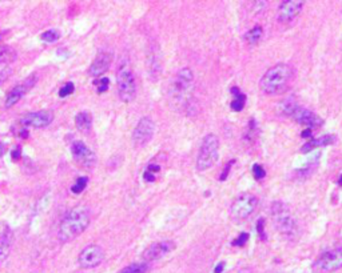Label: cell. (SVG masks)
Masks as SVG:
<instances>
[{
    "instance_id": "484cf974",
    "label": "cell",
    "mask_w": 342,
    "mask_h": 273,
    "mask_svg": "<svg viewBox=\"0 0 342 273\" xmlns=\"http://www.w3.org/2000/svg\"><path fill=\"white\" fill-rule=\"evenodd\" d=\"M59 37H60L59 31H56V29H48V31H44V32L42 33L40 39L46 43H54L56 42V40H59Z\"/></svg>"
},
{
    "instance_id": "44dd1931",
    "label": "cell",
    "mask_w": 342,
    "mask_h": 273,
    "mask_svg": "<svg viewBox=\"0 0 342 273\" xmlns=\"http://www.w3.org/2000/svg\"><path fill=\"white\" fill-rule=\"evenodd\" d=\"M230 91H231V93L234 96V99L230 103V108L235 112L242 111L243 108H245V104H246V95L242 93L238 87H233Z\"/></svg>"
},
{
    "instance_id": "d6a6232c",
    "label": "cell",
    "mask_w": 342,
    "mask_h": 273,
    "mask_svg": "<svg viewBox=\"0 0 342 273\" xmlns=\"http://www.w3.org/2000/svg\"><path fill=\"white\" fill-rule=\"evenodd\" d=\"M257 231L261 237V240H266V233H265V220L259 219L257 221Z\"/></svg>"
},
{
    "instance_id": "5bb4252c",
    "label": "cell",
    "mask_w": 342,
    "mask_h": 273,
    "mask_svg": "<svg viewBox=\"0 0 342 273\" xmlns=\"http://www.w3.org/2000/svg\"><path fill=\"white\" fill-rule=\"evenodd\" d=\"M54 121V112L44 109V111L29 112L20 119V123L24 127L32 128H44Z\"/></svg>"
},
{
    "instance_id": "ac0fdd59",
    "label": "cell",
    "mask_w": 342,
    "mask_h": 273,
    "mask_svg": "<svg viewBox=\"0 0 342 273\" xmlns=\"http://www.w3.org/2000/svg\"><path fill=\"white\" fill-rule=\"evenodd\" d=\"M334 141H336V136H333V135H324V136H320L317 137V139H312V140L306 141V143L301 147V153L312 152V151L320 148V147L333 144Z\"/></svg>"
},
{
    "instance_id": "2e32d148",
    "label": "cell",
    "mask_w": 342,
    "mask_h": 273,
    "mask_svg": "<svg viewBox=\"0 0 342 273\" xmlns=\"http://www.w3.org/2000/svg\"><path fill=\"white\" fill-rule=\"evenodd\" d=\"M292 117L297 121V123H300V124L302 125H306V127H309L310 129L318 128V127H321V125L324 124V120H322L317 113H314L313 111L306 109V108H301L300 105L296 108V111L293 112Z\"/></svg>"
},
{
    "instance_id": "6da1fadb",
    "label": "cell",
    "mask_w": 342,
    "mask_h": 273,
    "mask_svg": "<svg viewBox=\"0 0 342 273\" xmlns=\"http://www.w3.org/2000/svg\"><path fill=\"white\" fill-rule=\"evenodd\" d=\"M91 215L87 208L79 207L68 211L59 224L58 237L62 243H70L80 236L90 225Z\"/></svg>"
},
{
    "instance_id": "ffe728a7",
    "label": "cell",
    "mask_w": 342,
    "mask_h": 273,
    "mask_svg": "<svg viewBox=\"0 0 342 273\" xmlns=\"http://www.w3.org/2000/svg\"><path fill=\"white\" fill-rule=\"evenodd\" d=\"M75 125L78 131L80 132H90L92 128V116L90 112L83 111L79 112L78 115L75 116Z\"/></svg>"
},
{
    "instance_id": "8d00e7d4",
    "label": "cell",
    "mask_w": 342,
    "mask_h": 273,
    "mask_svg": "<svg viewBox=\"0 0 342 273\" xmlns=\"http://www.w3.org/2000/svg\"><path fill=\"white\" fill-rule=\"evenodd\" d=\"M223 267H225V264H223V263L218 264L217 267H215V269H214V273H222V271H223Z\"/></svg>"
},
{
    "instance_id": "d4e9b609",
    "label": "cell",
    "mask_w": 342,
    "mask_h": 273,
    "mask_svg": "<svg viewBox=\"0 0 342 273\" xmlns=\"http://www.w3.org/2000/svg\"><path fill=\"white\" fill-rule=\"evenodd\" d=\"M87 182H88V178H86V176H80V178H78V180L75 182V184L71 186V192L74 194L82 193V192L86 189V186H87Z\"/></svg>"
},
{
    "instance_id": "74e56055",
    "label": "cell",
    "mask_w": 342,
    "mask_h": 273,
    "mask_svg": "<svg viewBox=\"0 0 342 273\" xmlns=\"http://www.w3.org/2000/svg\"><path fill=\"white\" fill-rule=\"evenodd\" d=\"M312 135V129H306V132L302 133V137H309Z\"/></svg>"
},
{
    "instance_id": "603a6c76",
    "label": "cell",
    "mask_w": 342,
    "mask_h": 273,
    "mask_svg": "<svg viewBox=\"0 0 342 273\" xmlns=\"http://www.w3.org/2000/svg\"><path fill=\"white\" fill-rule=\"evenodd\" d=\"M150 269V265L147 263H134L123 269H121L118 273H147Z\"/></svg>"
},
{
    "instance_id": "1f68e13d",
    "label": "cell",
    "mask_w": 342,
    "mask_h": 273,
    "mask_svg": "<svg viewBox=\"0 0 342 273\" xmlns=\"http://www.w3.org/2000/svg\"><path fill=\"white\" fill-rule=\"evenodd\" d=\"M234 163H235V160L227 162V164H226L225 168H223V171H222V175L219 176V180H221V182H225L226 179H227V176H229V174H230V171H231V167L234 166Z\"/></svg>"
},
{
    "instance_id": "836d02e7",
    "label": "cell",
    "mask_w": 342,
    "mask_h": 273,
    "mask_svg": "<svg viewBox=\"0 0 342 273\" xmlns=\"http://www.w3.org/2000/svg\"><path fill=\"white\" fill-rule=\"evenodd\" d=\"M247 240H249V235H247L246 232H243V233H241L238 236L237 240L233 241V245H235V247H243V245L246 244Z\"/></svg>"
},
{
    "instance_id": "4316f807",
    "label": "cell",
    "mask_w": 342,
    "mask_h": 273,
    "mask_svg": "<svg viewBox=\"0 0 342 273\" xmlns=\"http://www.w3.org/2000/svg\"><path fill=\"white\" fill-rule=\"evenodd\" d=\"M13 70L12 67L5 63H0V84L4 83L5 80L8 79L9 76L12 75Z\"/></svg>"
},
{
    "instance_id": "3957f363",
    "label": "cell",
    "mask_w": 342,
    "mask_h": 273,
    "mask_svg": "<svg viewBox=\"0 0 342 273\" xmlns=\"http://www.w3.org/2000/svg\"><path fill=\"white\" fill-rule=\"evenodd\" d=\"M194 93V74L191 68L183 67L180 68L170 84L169 99L172 108L180 109L188 104Z\"/></svg>"
},
{
    "instance_id": "8fae6325",
    "label": "cell",
    "mask_w": 342,
    "mask_h": 273,
    "mask_svg": "<svg viewBox=\"0 0 342 273\" xmlns=\"http://www.w3.org/2000/svg\"><path fill=\"white\" fill-rule=\"evenodd\" d=\"M304 0H284V1H281L278 11H277V19L280 23H289V21L294 20L304 8Z\"/></svg>"
},
{
    "instance_id": "e0dca14e",
    "label": "cell",
    "mask_w": 342,
    "mask_h": 273,
    "mask_svg": "<svg viewBox=\"0 0 342 273\" xmlns=\"http://www.w3.org/2000/svg\"><path fill=\"white\" fill-rule=\"evenodd\" d=\"M113 63V54L111 52H99L96 55V58L92 60L91 66L88 68V74L92 78H99L102 75L107 72Z\"/></svg>"
},
{
    "instance_id": "60d3db41",
    "label": "cell",
    "mask_w": 342,
    "mask_h": 273,
    "mask_svg": "<svg viewBox=\"0 0 342 273\" xmlns=\"http://www.w3.org/2000/svg\"><path fill=\"white\" fill-rule=\"evenodd\" d=\"M0 39H1V35H0Z\"/></svg>"
},
{
    "instance_id": "83f0119b",
    "label": "cell",
    "mask_w": 342,
    "mask_h": 273,
    "mask_svg": "<svg viewBox=\"0 0 342 273\" xmlns=\"http://www.w3.org/2000/svg\"><path fill=\"white\" fill-rule=\"evenodd\" d=\"M94 84L96 86V91H98V93H103V92H106L109 90L110 79L109 78H99V79H96L95 82H94Z\"/></svg>"
},
{
    "instance_id": "d590c367",
    "label": "cell",
    "mask_w": 342,
    "mask_h": 273,
    "mask_svg": "<svg viewBox=\"0 0 342 273\" xmlns=\"http://www.w3.org/2000/svg\"><path fill=\"white\" fill-rule=\"evenodd\" d=\"M12 155V158L15 159V160H17V159L20 158V155H21V152H20V147H16V148L13 149V152L11 153Z\"/></svg>"
},
{
    "instance_id": "277c9868",
    "label": "cell",
    "mask_w": 342,
    "mask_h": 273,
    "mask_svg": "<svg viewBox=\"0 0 342 273\" xmlns=\"http://www.w3.org/2000/svg\"><path fill=\"white\" fill-rule=\"evenodd\" d=\"M271 220L274 227L278 231L281 236H284L288 240H296L298 237V224L297 220L288 207V204L282 203V201H274L271 203Z\"/></svg>"
},
{
    "instance_id": "4dcf8cb0",
    "label": "cell",
    "mask_w": 342,
    "mask_h": 273,
    "mask_svg": "<svg viewBox=\"0 0 342 273\" xmlns=\"http://www.w3.org/2000/svg\"><path fill=\"white\" fill-rule=\"evenodd\" d=\"M265 175H266V172H265V168L262 166H259V164L253 166V176H254L255 180H262Z\"/></svg>"
},
{
    "instance_id": "7402d4cb",
    "label": "cell",
    "mask_w": 342,
    "mask_h": 273,
    "mask_svg": "<svg viewBox=\"0 0 342 273\" xmlns=\"http://www.w3.org/2000/svg\"><path fill=\"white\" fill-rule=\"evenodd\" d=\"M263 35V29L261 25H255L254 28H251L250 31H247L246 35H245V40H246L249 44L254 46L257 43L261 40V37Z\"/></svg>"
},
{
    "instance_id": "d6986e66",
    "label": "cell",
    "mask_w": 342,
    "mask_h": 273,
    "mask_svg": "<svg viewBox=\"0 0 342 273\" xmlns=\"http://www.w3.org/2000/svg\"><path fill=\"white\" fill-rule=\"evenodd\" d=\"M11 247H12V232L8 228H5L0 233V263H3L8 257Z\"/></svg>"
},
{
    "instance_id": "7a4b0ae2",
    "label": "cell",
    "mask_w": 342,
    "mask_h": 273,
    "mask_svg": "<svg viewBox=\"0 0 342 273\" xmlns=\"http://www.w3.org/2000/svg\"><path fill=\"white\" fill-rule=\"evenodd\" d=\"M294 78L293 68L289 64L278 63L270 67L259 80V88L266 95H280L289 88Z\"/></svg>"
},
{
    "instance_id": "e575fe53",
    "label": "cell",
    "mask_w": 342,
    "mask_h": 273,
    "mask_svg": "<svg viewBox=\"0 0 342 273\" xmlns=\"http://www.w3.org/2000/svg\"><path fill=\"white\" fill-rule=\"evenodd\" d=\"M143 179H145V182H155V175H153V174H150V172L145 171V174H143Z\"/></svg>"
},
{
    "instance_id": "8992f818",
    "label": "cell",
    "mask_w": 342,
    "mask_h": 273,
    "mask_svg": "<svg viewBox=\"0 0 342 273\" xmlns=\"http://www.w3.org/2000/svg\"><path fill=\"white\" fill-rule=\"evenodd\" d=\"M117 87L119 99L125 103H131L137 97V80L133 70L127 63L119 66L117 72Z\"/></svg>"
},
{
    "instance_id": "7c38bea8",
    "label": "cell",
    "mask_w": 342,
    "mask_h": 273,
    "mask_svg": "<svg viewBox=\"0 0 342 273\" xmlns=\"http://www.w3.org/2000/svg\"><path fill=\"white\" fill-rule=\"evenodd\" d=\"M72 158L79 163L83 168H92L96 164V155L92 152L83 141L76 140L71 145Z\"/></svg>"
},
{
    "instance_id": "cb8c5ba5",
    "label": "cell",
    "mask_w": 342,
    "mask_h": 273,
    "mask_svg": "<svg viewBox=\"0 0 342 273\" xmlns=\"http://www.w3.org/2000/svg\"><path fill=\"white\" fill-rule=\"evenodd\" d=\"M15 56H16V54L12 48H9L5 44H0V62L8 64L9 62L15 60Z\"/></svg>"
},
{
    "instance_id": "4fadbf2b",
    "label": "cell",
    "mask_w": 342,
    "mask_h": 273,
    "mask_svg": "<svg viewBox=\"0 0 342 273\" xmlns=\"http://www.w3.org/2000/svg\"><path fill=\"white\" fill-rule=\"evenodd\" d=\"M35 83H36V75L33 74V75H31V76H28V78H27L23 83L15 86V87L8 92L7 97H5L4 107L11 108V107H13L15 104L19 103V101L24 97L25 93H27V92H28L29 90L35 86Z\"/></svg>"
},
{
    "instance_id": "9a60e30c",
    "label": "cell",
    "mask_w": 342,
    "mask_h": 273,
    "mask_svg": "<svg viewBox=\"0 0 342 273\" xmlns=\"http://www.w3.org/2000/svg\"><path fill=\"white\" fill-rule=\"evenodd\" d=\"M175 248V243L171 240H163L158 241L155 244H151L149 248L142 253V259L145 260V263H149V261H155L162 259L166 255L174 251Z\"/></svg>"
},
{
    "instance_id": "5b68a950",
    "label": "cell",
    "mask_w": 342,
    "mask_h": 273,
    "mask_svg": "<svg viewBox=\"0 0 342 273\" xmlns=\"http://www.w3.org/2000/svg\"><path fill=\"white\" fill-rule=\"evenodd\" d=\"M219 156V139L215 133H209L200 143L198 156H196V170L199 172L210 170L215 166Z\"/></svg>"
},
{
    "instance_id": "f546056e",
    "label": "cell",
    "mask_w": 342,
    "mask_h": 273,
    "mask_svg": "<svg viewBox=\"0 0 342 273\" xmlns=\"http://www.w3.org/2000/svg\"><path fill=\"white\" fill-rule=\"evenodd\" d=\"M297 107H298V105L296 104V101L290 97V99L286 100L284 103V105H282V111H284V113L286 116H292L293 112L296 111Z\"/></svg>"
},
{
    "instance_id": "9c48e42d",
    "label": "cell",
    "mask_w": 342,
    "mask_h": 273,
    "mask_svg": "<svg viewBox=\"0 0 342 273\" xmlns=\"http://www.w3.org/2000/svg\"><path fill=\"white\" fill-rule=\"evenodd\" d=\"M103 260H105V251L102 247L96 244L87 245L86 248L80 251L79 256H78V263L84 269L95 268L102 264Z\"/></svg>"
},
{
    "instance_id": "f1b7e54d",
    "label": "cell",
    "mask_w": 342,
    "mask_h": 273,
    "mask_svg": "<svg viewBox=\"0 0 342 273\" xmlns=\"http://www.w3.org/2000/svg\"><path fill=\"white\" fill-rule=\"evenodd\" d=\"M74 91H75V86H74L72 82H68V83L64 84V86L59 90V97H62V99L63 97H67V96L72 95Z\"/></svg>"
},
{
    "instance_id": "30bf717a",
    "label": "cell",
    "mask_w": 342,
    "mask_h": 273,
    "mask_svg": "<svg viewBox=\"0 0 342 273\" xmlns=\"http://www.w3.org/2000/svg\"><path fill=\"white\" fill-rule=\"evenodd\" d=\"M155 133V123L154 120L149 117V116H145L141 120L138 121L137 127L134 128L133 132V141L134 144L137 147H143L146 145L149 141H151L153 136Z\"/></svg>"
},
{
    "instance_id": "52a82bcc",
    "label": "cell",
    "mask_w": 342,
    "mask_h": 273,
    "mask_svg": "<svg viewBox=\"0 0 342 273\" xmlns=\"http://www.w3.org/2000/svg\"><path fill=\"white\" fill-rule=\"evenodd\" d=\"M258 199L253 193H242L234 200L230 207V217L235 223H242L255 212Z\"/></svg>"
},
{
    "instance_id": "ba28073f",
    "label": "cell",
    "mask_w": 342,
    "mask_h": 273,
    "mask_svg": "<svg viewBox=\"0 0 342 273\" xmlns=\"http://www.w3.org/2000/svg\"><path fill=\"white\" fill-rule=\"evenodd\" d=\"M342 268V247L326 251L312 265L314 273H332Z\"/></svg>"
},
{
    "instance_id": "ab89813d",
    "label": "cell",
    "mask_w": 342,
    "mask_h": 273,
    "mask_svg": "<svg viewBox=\"0 0 342 273\" xmlns=\"http://www.w3.org/2000/svg\"><path fill=\"white\" fill-rule=\"evenodd\" d=\"M1 149H3V144L0 143V151H1Z\"/></svg>"
},
{
    "instance_id": "f35d334b",
    "label": "cell",
    "mask_w": 342,
    "mask_h": 273,
    "mask_svg": "<svg viewBox=\"0 0 342 273\" xmlns=\"http://www.w3.org/2000/svg\"><path fill=\"white\" fill-rule=\"evenodd\" d=\"M338 182H340V185H342V176L340 178V180H338Z\"/></svg>"
}]
</instances>
